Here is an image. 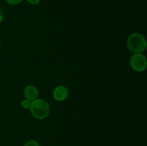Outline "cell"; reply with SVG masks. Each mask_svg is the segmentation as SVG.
Masks as SVG:
<instances>
[{
  "label": "cell",
  "mask_w": 147,
  "mask_h": 146,
  "mask_svg": "<svg viewBox=\"0 0 147 146\" xmlns=\"http://www.w3.org/2000/svg\"><path fill=\"white\" fill-rule=\"evenodd\" d=\"M0 48H1V44H0Z\"/></svg>",
  "instance_id": "obj_11"
},
{
  "label": "cell",
  "mask_w": 147,
  "mask_h": 146,
  "mask_svg": "<svg viewBox=\"0 0 147 146\" xmlns=\"http://www.w3.org/2000/svg\"><path fill=\"white\" fill-rule=\"evenodd\" d=\"M67 95H68V90L65 86L59 85L53 90V98L57 101H63L67 98Z\"/></svg>",
  "instance_id": "obj_4"
},
{
  "label": "cell",
  "mask_w": 147,
  "mask_h": 146,
  "mask_svg": "<svg viewBox=\"0 0 147 146\" xmlns=\"http://www.w3.org/2000/svg\"><path fill=\"white\" fill-rule=\"evenodd\" d=\"M30 112L32 116L39 120H43L50 115V104L42 99H36L32 102Z\"/></svg>",
  "instance_id": "obj_2"
},
{
  "label": "cell",
  "mask_w": 147,
  "mask_h": 146,
  "mask_svg": "<svg viewBox=\"0 0 147 146\" xmlns=\"http://www.w3.org/2000/svg\"><path fill=\"white\" fill-rule=\"evenodd\" d=\"M5 1L9 5H16L21 3L23 0H5Z\"/></svg>",
  "instance_id": "obj_7"
},
{
  "label": "cell",
  "mask_w": 147,
  "mask_h": 146,
  "mask_svg": "<svg viewBox=\"0 0 147 146\" xmlns=\"http://www.w3.org/2000/svg\"><path fill=\"white\" fill-rule=\"evenodd\" d=\"M32 101H31V100H27V99H24V100H23L22 101L21 104L24 109H30L32 104Z\"/></svg>",
  "instance_id": "obj_6"
},
{
  "label": "cell",
  "mask_w": 147,
  "mask_h": 146,
  "mask_svg": "<svg viewBox=\"0 0 147 146\" xmlns=\"http://www.w3.org/2000/svg\"><path fill=\"white\" fill-rule=\"evenodd\" d=\"M24 94L25 99L33 101L38 97L39 91L37 87H34V86L28 85L24 88Z\"/></svg>",
  "instance_id": "obj_5"
},
{
  "label": "cell",
  "mask_w": 147,
  "mask_h": 146,
  "mask_svg": "<svg viewBox=\"0 0 147 146\" xmlns=\"http://www.w3.org/2000/svg\"><path fill=\"white\" fill-rule=\"evenodd\" d=\"M147 47L146 39L141 33H133L127 40V47L129 51L136 54L142 53L146 50Z\"/></svg>",
  "instance_id": "obj_1"
},
{
  "label": "cell",
  "mask_w": 147,
  "mask_h": 146,
  "mask_svg": "<svg viewBox=\"0 0 147 146\" xmlns=\"http://www.w3.org/2000/svg\"><path fill=\"white\" fill-rule=\"evenodd\" d=\"M24 146H40V145L35 140H30V141L27 142Z\"/></svg>",
  "instance_id": "obj_8"
},
{
  "label": "cell",
  "mask_w": 147,
  "mask_h": 146,
  "mask_svg": "<svg viewBox=\"0 0 147 146\" xmlns=\"http://www.w3.org/2000/svg\"><path fill=\"white\" fill-rule=\"evenodd\" d=\"M27 1L30 4H33V5H35V4H37L40 3V0H27Z\"/></svg>",
  "instance_id": "obj_9"
},
{
  "label": "cell",
  "mask_w": 147,
  "mask_h": 146,
  "mask_svg": "<svg viewBox=\"0 0 147 146\" xmlns=\"http://www.w3.org/2000/svg\"><path fill=\"white\" fill-rule=\"evenodd\" d=\"M2 20H3V16L1 15V14H0V22L2 21Z\"/></svg>",
  "instance_id": "obj_10"
},
{
  "label": "cell",
  "mask_w": 147,
  "mask_h": 146,
  "mask_svg": "<svg viewBox=\"0 0 147 146\" xmlns=\"http://www.w3.org/2000/svg\"><path fill=\"white\" fill-rule=\"evenodd\" d=\"M130 65L136 72H143L147 67L146 57L142 53L134 54L130 59Z\"/></svg>",
  "instance_id": "obj_3"
}]
</instances>
